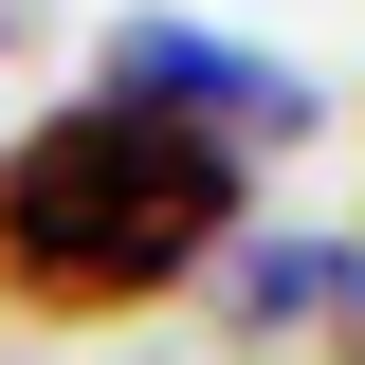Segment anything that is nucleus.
Here are the masks:
<instances>
[{"mask_svg": "<svg viewBox=\"0 0 365 365\" xmlns=\"http://www.w3.org/2000/svg\"><path fill=\"white\" fill-rule=\"evenodd\" d=\"M237 347H256V365H365V256H347V237L237 256Z\"/></svg>", "mask_w": 365, "mask_h": 365, "instance_id": "3", "label": "nucleus"}, {"mask_svg": "<svg viewBox=\"0 0 365 365\" xmlns=\"http://www.w3.org/2000/svg\"><path fill=\"white\" fill-rule=\"evenodd\" d=\"M201 256H237V146L165 128V110H37L0 146V292L19 311H146Z\"/></svg>", "mask_w": 365, "mask_h": 365, "instance_id": "1", "label": "nucleus"}, {"mask_svg": "<svg viewBox=\"0 0 365 365\" xmlns=\"http://www.w3.org/2000/svg\"><path fill=\"white\" fill-rule=\"evenodd\" d=\"M110 110H165V128L237 146V165L311 128V91L274 73V55H237V37H182V19H128V37H110Z\"/></svg>", "mask_w": 365, "mask_h": 365, "instance_id": "2", "label": "nucleus"}]
</instances>
